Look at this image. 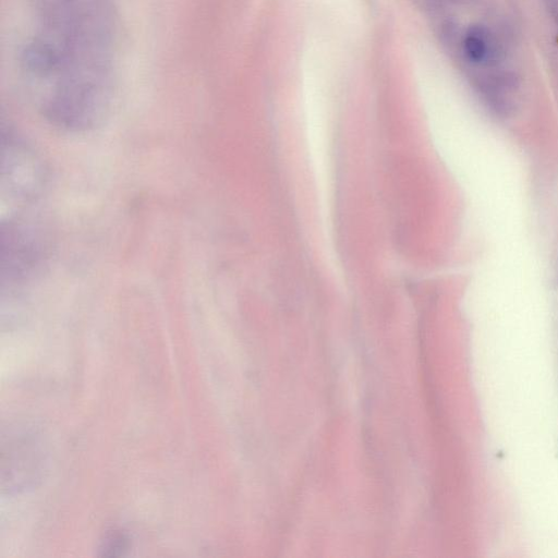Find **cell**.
Returning <instances> with one entry per match:
<instances>
[{"label": "cell", "mask_w": 558, "mask_h": 558, "mask_svg": "<svg viewBox=\"0 0 558 558\" xmlns=\"http://www.w3.org/2000/svg\"><path fill=\"white\" fill-rule=\"evenodd\" d=\"M44 169L34 150L12 134L2 136L1 221L19 218L39 196Z\"/></svg>", "instance_id": "6da1fadb"}, {"label": "cell", "mask_w": 558, "mask_h": 558, "mask_svg": "<svg viewBox=\"0 0 558 558\" xmlns=\"http://www.w3.org/2000/svg\"><path fill=\"white\" fill-rule=\"evenodd\" d=\"M459 52L472 70H496L505 57V51L497 33L487 24H470L459 38Z\"/></svg>", "instance_id": "7a4b0ae2"}, {"label": "cell", "mask_w": 558, "mask_h": 558, "mask_svg": "<svg viewBox=\"0 0 558 558\" xmlns=\"http://www.w3.org/2000/svg\"><path fill=\"white\" fill-rule=\"evenodd\" d=\"M546 4L549 14L554 19L555 23L558 26V0H543Z\"/></svg>", "instance_id": "3957f363"}]
</instances>
